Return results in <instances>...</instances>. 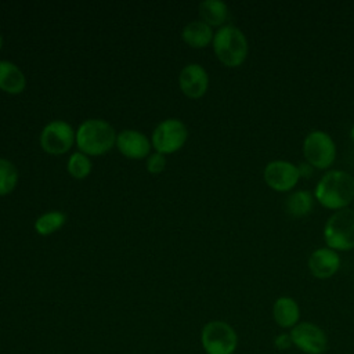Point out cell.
Segmentation results:
<instances>
[{"instance_id": "18", "label": "cell", "mask_w": 354, "mask_h": 354, "mask_svg": "<svg viewBox=\"0 0 354 354\" xmlns=\"http://www.w3.org/2000/svg\"><path fill=\"white\" fill-rule=\"evenodd\" d=\"M201 21L209 26L221 28L230 18L228 6L221 0H203L198 6Z\"/></svg>"}, {"instance_id": "22", "label": "cell", "mask_w": 354, "mask_h": 354, "mask_svg": "<svg viewBox=\"0 0 354 354\" xmlns=\"http://www.w3.org/2000/svg\"><path fill=\"white\" fill-rule=\"evenodd\" d=\"M166 167V158L163 153L155 152V153H149V156L147 158V170L152 174H158L160 171H163Z\"/></svg>"}, {"instance_id": "1", "label": "cell", "mask_w": 354, "mask_h": 354, "mask_svg": "<svg viewBox=\"0 0 354 354\" xmlns=\"http://www.w3.org/2000/svg\"><path fill=\"white\" fill-rule=\"evenodd\" d=\"M315 201L329 210H342L354 201V177L346 170H328L317 183Z\"/></svg>"}, {"instance_id": "7", "label": "cell", "mask_w": 354, "mask_h": 354, "mask_svg": "<svg viewBox=\"0 0 354 354\" xmlns=\"http://www.w3.org/2000/svg\"><path fill=\"white\" fill-rule=\"evenodd\" d=\"M202 346L207 354H232L238 344L234 328L224 321H210L202 329Z\"/></svg>"}, {"instance_id": "24", "label": "cell", "mask_w": 354, "mask_h": 354, "mask_svg": "<svg viewBox=\"0 0 354 354\" xmlns=\"http://www.w3.org/2000/svg\"><path fill=\"white\" fill-rule=\"evenodd\" d=\"M297 169H299V174H300V178L303 177V178H308V177H311L313 174H314V167L310 165V163H307L306 160L304 162H301V163H299L297 165Z\"/></svg>"}, {"instance_id": "3", "label": "cell", "mask_w": 354, "mask_h": 354, "mask_svg": "<svg viewBox=\"0 0 354 354\" xmlns=\"http://www.w3.org/2000/svg\"><path fill=\"white\" fill-rule=\"evenodd\" d=\"M115 129L104 119H87L76 130V145L87 156H98L116 145Z\"/></svg>"}, {"instance_id": "17", "label": "cell", "mask_w": 354, "mask_h": 354, "mask_svg": "<svg viewBox=\"0 0 354 354\" xmlns=\"http://www.w3.org/2000/svg\"><path fill=\"white\" fill-rule=\"evenodd\" d=\"M314 202V194L307 189H296L286 196L283 202V209L290 217L300 218L313 212Z\"/></svg>"}, {"instance_id": "13", "label": "cell", "mask_w": 354, "mask_h": 354, "mask_svg": "<svg viewBox=\"0 0 354 354\" xmlns=\"http://www.w3.org/2000/svg\"><path fill=\"white\" fill-rule=\"evenodd\" d=\"M116 147L123 156L130 159L148 158L151 151L149 138L144 133L133 129L122 130L118 134Z\"/></svg>"}, {"instance_id": "12", "label": "cell", "mask_w": 354, "mask_h": 354, "mask_svg": "<svg viewBox=\"0 0 354 354\" xmlns=\"http://www.w3.org/2000/svg\"><path fill=\"white\" fill-rule=\"evenodd\" d=\"M342 259L339 253L328 246L318 248L308 256L307 266L313 277L318 279H328L333 277L340 268Z\"/></svg>"}, {"instance_id": "16", "label": "cell", "mask_w": 354, "mask_h": 354, "mask_svg": "<svg viewBox=\"0 0 354 354\" xmlns=\"http://www.w3.org/2000/svg\"><path fill=\"white\" fill-rule=\"evenodd\" d=\"M183 40L194 48H203L207 47L214 37V32L212 26L205 24L201 19H195L188 22L181 32Z\"/></svg>"}, {"instance_id": "4", "label": "cell", "mask_w": 354, "mask_h": 354, "mask_svg": "<svg viewBox=\"0 0 354 354\" xmlns=\"http://www.w3.org/2000/svg\"><path fill=\"white\" fill-rule=\"evenodd\" d=\"M324 241L336 252L354 249V209L346 207L333 212L324 225Z\"/></svg>"}, {"instance_id": "2", "label": "cell", "mask_w": 354, "mask_h": 354, "mask_svg": "<svg viewBox=\"0 0 354 354\" xmlns=\"http://www.w3.org/2000/svg\"><path fill=\"white\" fill-rule=\"evenodd\" d=\"M212 44L217 59L228 68L241 66L249 54V43L245 33L230 24L217 29Z\"/></svg>"}, {"instance_id": "9", "label": "cell", "mask_w": 354, "mask_h": 354, "mask_svg": "<svg viewBox=\"0 0 354 354\" xmlns=\"http://www.w3.org/2000/svg\"><path fill=\"white\" fill-rule=\"evenodd\" d=\"M263 178L264 183L277 192H289L292 191L299 180V169L297 165L283 160V159H275L266 165L263 170Z\"/></svg>"}, {"instance_id": "14", "label": "cell", "mask_w": 354, "mask_h": 354, "mask_svg": "<svg viewBox=\"0 0 354 354\" xmlns=\"http://www.w3.org/2000/svg\"><path fill=\"white\" fill-rule=\"evenodd\" d=\"M272 318L278 326L292 329L300 319L299 303L290 296L278 297L272 306Z\"/></svg>"}, {"instance_id": "6", "label": "cell", "mask_w": 354, "mask_h": 354, "mask_svg": "<svg viewBox=\"0 0 354 354\" xmlns=\"http://www.w3.org/2000/svg\"><path fill=\"white\" fill-rule=\"evenodd\" d=\"M188 138V129L183 120L169 118L162 120L152 131L151 144L159 153H173L184 147Z\"/></svg>"}, {"instance_id": "11", "label": "cell", "mask_w": 354, "mask_h": 354, "mask_svg": "<svg viewBox=\"0 0 354 354\" xmlns=\"http://www.w3.org/2000/svg\"><path fill=\"white\" fill-rule=\"evenodd\" d=\"M178 86L188 98H201L207 91L209 75L201 64H188L180 71Z\"/></svg>"}, {"instance_id": "10", "label": "cell", "mask_w": 354, "mask_h": 354, "mask_svg": "<svg viewBox=\"0 0 354 354\" xmlns=\"http://www.w3.org/2000/svg\"><path fill=\"white\" fill-rule=\"evenodd\" d=\"M289 336L295 347L306 354H324L328 348V336L318 325L313 322H299Z\"/></svg>"}, {"instance_id": "21", "label": "cell", "mask_w": 354, "mask_h": 354, "mask_svg": "<svg viewBox=\"0 0 354 354\" xmlns=\"http://www.w3.org/2000/svg\"><path fill=\"white\" fill-rule=\"evenodd\" d=\"M18 170L15 165L4 158H0V195H7L17 187Z\"/></svg>"}, {"instance_id": "23", "label": "cell", "mask_w": 354, "mask_h": 354, "mask_svg": "<svg viewBox=\"0 0 354 354\" xmlns=\"http://www.w3.org/2000/svg\"><path fill=\"white\" fill-rule=\"evenodd\" d=\"M274 343H275L277 348H279V350H286V348H289L290 346H293L289 333H281V335H278V336L275 337Z\"/></svg>"}, {"instance_id": "8", "label": "cell", "mask_w": 354, "mask_h": 354, "mask_svg": "<svg viewBox=\"0 0 354 354\" xmlns=\"http://www.w3.org/2000/svg\"><path fill=\"white\" fill-rule=\"evenodd\" d=\"M75 141L76 131L65 120H53L47 123L40 133V145L50 155L68 152Z\"/></svg>"}, {"instance_id": "5", "label": "cell", "mask_w": 354, "mask_h": 354, "mask_svg": "<svg viewBox=\"0 0 354 354\" xmlns=\"http://www.w3.org/2000/svg\"><path fill=\"white\" fill-rule=\"evenodd\" d=\"M303 155L314 169L326 170L336 159V144L332 136L324 130H311L303 140Z\"/></svg>"}, {"instance_id": "19", "label": "cell", "mask_w": 354, "mask_h": 354, "mask_svg": "<svg viewBox=\"0 0 354 354\" xmlns=\"http://www.w3.org/2000/svg\"><path fill=\"white\" fill-rule=\"evenodd\" d=\"M66 221V216L62 212H47L39 216L35 221V231L39 235H50L59 230Z\"/></svg>"}, {"instance_id": "25", "label": "cell", "mask_w": 354, "mask_h": 354, "mask_svg": "<svg viewBox=\"0 0 354 354\" xmlns=\"http://www.w3.org/2000/svg\"><path fill=\"white\" fill-rule=\"evenodd\" d=\"M350 138H351L353 142H354V124H353V127L350 129Z\"/></svg>"}, {"instance_id": "15", "label": "cell", "mask_w": 354, "mask_h": 354, "mask_svg": "<svg viewBox=\"0 0 354 354\" xmlns=\"http://www.w3.org/2000/svg\"><path fill=\"white\" fill-rule=\"evenodd\" d=\"M26 87L24 72L11 61H0V90L8 94H19Z\"/></svg>"}, {"instance_id": "20", "label": "cell", "mask_w": 354, "mask_h": 354, "mask_svg": "<svg viewBox=\"0 0 354 354\" xmlns=\"http://www.w3.org/2000/svg\"><path fill=\"white\" fill-rule=\"evenodd\" d=\"M66 169L73 178L83 180L91 173V160L86 153L77 151L68 158Z\"/></svg>"}, {"instance_id": "26", "label": "cell", "mask_w": 354, "mask_h": 354, "mask_svg": "<svg viewBox=\"0 0 354 354\" xmlns=\"http://www.w3.org/2000/svg\"><path fill=\"white\" fill-rule=\"evenodd\" d=\"M1 47H3V36L0 33V50H1Z\"/></svg>"}]
</instances>
